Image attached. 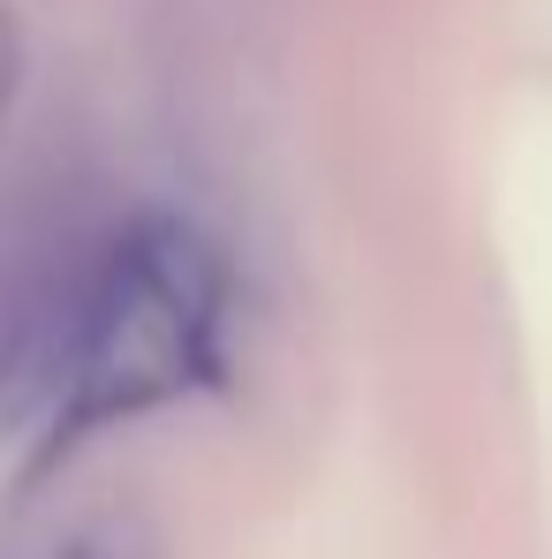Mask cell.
Listing matches in <instances>:
<instances>
[{
	"label": "cell",
	"mask_w": 552,
	"mask_h": 559,
	"mask_svg": "<svg viewBox=\"0 0 552 559\" xmlns=\"http://www.w3.org/2000/svg\"><path fill=\"white\" fill-rule=\"evenodd\" d=\"M38 356V295L23 280H0V393L31 371Z\"/></svg>",
	"instance_id": "3"
},
{
	"label": "cell",
	"mask_w": 552,
	"mask_h": 559,
	"mask_svg": "<svg viewBox=\"0 0 552 559\" xmlns=\"http://www.w3.org/2000/svg\"><path fill=\"white\" fill-rule=\"evenodd\" d=\"M8 92H15V53H0V114H8Z\"/></svg>",
	"instance_id": "4"
},
{
	"label": "cell",
	"mask_w": 552,
	"mask_h": 559,
	"mask_svg": "<svg viewBox=\"0 0 552 559\" xmlns=\"http://www.w3.org/2000/svg\"><path fill=\"white\" fill-rule=\"evenodd\" d=\"M227 371V258L175 212L129 219L77 295L61 341V447L167 408Z\"/></svg>",
	"instance_id": "1"
},
{
	"label": "cell",
	"mask_w": 552,
	"mask_h": 559,
	"mask_svg": "<svg viewBox=\"0 0 552 559\" xmlns=\"http://www.w3.org/2000/svg\"><path fill=\"white\" fill-rule=\"evenodd\" d=\"M0 53H15V38H8V15H0Z\"/></svg>",
	"instance_id": "5"
},
{
	"label": "cell",
	"mask_w": 552,
	"mask_h": 559,
	"mask_svg": "<svg viewBox=\"0 0 552 559\" xmlns=\"http://www.w3.org/2000/svg\"><path fill=\"white\" fill-rule=\"evenodd\" d=\"M61 559H167V530L144 507H106L61 537Z\"/></svg>",
	"instance_id": "2"
}]
</instances>
